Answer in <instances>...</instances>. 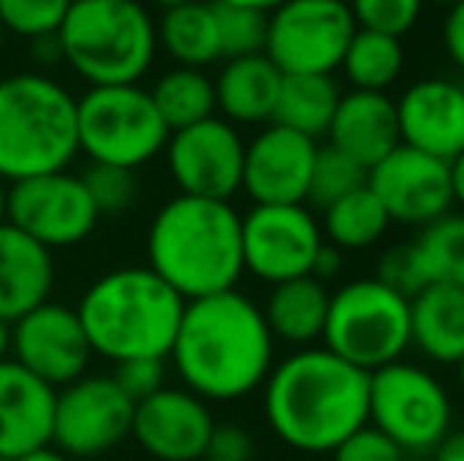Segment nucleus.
I'll use <instances>...</instances> for the list:
<instances>
[{
  "mask_svg": "<svg viewBox=\"0 0 464 461\" xmlns=\"http://www.w3.org/2000/svg\"><path fill=\"white\" fill-rule=\"evenodd\" d=\"M323 348L372 373L411 348V301L376 278H354L329 294Z\"/></svg>",
  "mask_w": 464,
  "mask_h": 461,
  "instance_id": "0eeeda50",
  "label": "nucleus"
},
{
  "mask_svg": "<svg viewBox=\"0 0 464 461\" xmlns=\"http://www.w3.org/2000/svg\"><path fill=\"white\" fill-rule=\"evenodd\" d=\"M215 4H234V6H250V10L272 13V10H278L281 4H287V0H215Z\"/></svg>",
  "mask_w": 464,
  "mask_h": 461,
  "instance_id": "49530a36",
  "label": "nucleus"
},
{
  "mask_svg": "<svg viewBox=\"0 0 464 461\" xmlns=\"http://www.w3.org/2000/svg\"><path fill=\"white\" fill-rule=\"evenodd\" d=\"M253 456V439L244 427L237 424H215L212 439H208L206 458L218 461H250Z\"/></svg>",
  "mask_w": 464,
  "mask_h": 461,
  "instance_id": "ea45409f",
  "label": "nucleus"
},
{
  "mask_svg": "<svg viewBox=\"0 0 464 461\" xmlns=\"http://www.w3.org/2000/svg\"><path fill=\"white\" fill-rule=\"evenodd\" d=\"M338 70H344L351 89H361V92H389L404 70L401 38L357 29Z\"/></svg>",
  "mask_w": 464,
  "mask_h": 461,
  "instance_id": "7c9ffc66",
  "label": "nucleus"
},
{
  "mask_svg": "<svg viewBox=\"0 0 464 461\" xmlns=\"http://www.w3.org/2000/svg\"><path fill=\"white\" fill-rule=\"evenodd\" d=\"M155 101V111L161 114L165 127L184 130L193 123L215 117V82L206 70L193 67H171L155 80V86L149 89Z\"/></svg>",
  "mask_w": 464,
  "mask_h": 461,
  "instance_id": "c85d7f7f",
  "label": "nucleus"
},
{
  "mask_svg": "<svg viewBox=\"0 0 464 461\" xmlns=\"http://www.w3.org/2000/svg\"><path fill=\"white\" fill-rule=\"evenodd\" d=\"M411 345L427 360L455 367L464 357V288L427 284L411 297Z\"/></svg>",
  "mask_w": 464,
  "mask_h": 461,
  "instance_id": "b1692460",
  "label": "nucleus"
},
{
  "mask_svg": "<svg viewBox=\"0 0 464 461\" xmlns=\"http://www.w3.org/2000/svg\"><path fill=\"white\" fill-rule=\"evenodd\" d=\"M401 461H430V456H404Z\"/></svg>",
  "mask_w": 464,
  "mask_h": 461,
  "instance_id": "5fc2aeb1",
  "label": "nucleus"
},
{
  "mask_svg": "<svg viewBox=\"0 0 464 461\" xmlns=\"http://www.w3.org/2000/svg\"><path fill=\"white\" fill-rule=\"evenodd\" d=\"M82 184L92 197L98 216H121L136 203V193H140L136 171L114 165H89L82 174Z\"/></svg>",
  "mask_w": 464,
  "mask_h": 461,
  "instance_id": "c9c22d12",
  "label": "nucleus"
},
{
  "mask_svg": "<svg viewBox=\"0 0 464 461\" xmlns=\"http://www.w3.org/2000/svg\"><path fill=\"white\" fill-rule=\"evenodd\" d=\"M357 25L344 0H287L269 13L266 57L281 73L332 76Z\"/></svg>",
  "mask_w": 464,
  "mask_h": 461,
  "instance_id": "9d476101",
  "label": "nucleus"
},
{
  "mask_svg": "<svg viewBox=\"0 0 464 461\" xmlns=\"http://www.w3.org/2000/svg\"><path fill=\"white\" fill-rule=\"evenodd\" d=\"M54 395L57 389L32 376L13 357L0 360V461L51 443Z\"/></svg>",
  "mask_w": 464,
  "mask_h": 461,
  "instance_id": "aec40b11",
  "label": "nucleus"
},
{
  "mask_svg": "<svg viewBox=\"0 0 464 461\" xmlns=\"http://www.w3.org/2000/svg\"><path fill=\"white\" fill-rule=\"evenodd\" d=\"M215 111L234 127L272 123L281 89V70L266 54L225 61L215 76Z\"/></svg>",
  "mask_w": 464,
  "mask_h": 461,
  "instance_id": "5701e85b",
  "label": "nucleus"
},
{
  "mask_svg": "<svg viewBox=\"0 0 464 461\" xmlns=\"http://www.w3.org/2000/svg\"><path fill=\"white\" fill-rule=\"evenodd\" d=\"M155 35H159V48L178 67L206 70L221 61L218 19H215L212 0L168 6L159 23H155Z\"/></svg>",
  "mask_w": 464,
  "mask_h": 461,
  "instance_id": "a878e982",
  "label": "nucleus"
},
{
  "mask_svg": "<svg viewBox=\"0 0 464 461\" xmlns=\"http://www.w3.org/2000/svg\"><path fill=\"white\" fill-rule=\"evenodd\" d=\"M455 379H459V389L464 392V357H461L459 363H455Z\"/></svg>",
  "mask_w": 464,
  "mask_h": 461,
  "instance_id": "8fccbe9b",
  "label": "nucleus"
},
{
  "mask_svg": "<svg viewBox=\"0 0 464 461\" xmlns=\"http://www.w3.org/2000/svg\"><path fill=\"white\" fill-rule=\"evenodd\" d=\"M61 61L89 86H130L159 54L155 19L140 0H73L57 32Z\"/></svg>",
  "mask_w": 464,
  "mask_h": 461,
  "instance_id": "423d86ee",
  "label": "nucleus"
},
{
  "mask_svg": "<svg viewBox=\"0 0 464 461\" xmlns=\"http://www.w3.org/2000/svg\"><path fill=\"white\" fill-rule=\"evenodd\" d=\"M133 408L111 376H80L54 395L51 446L70 458L104 456L130 437Z\"/></svg>",
  "mask_w": 464,
  "mask_h": 461,
  "instance_id": "ddd939ff",
  "label": "nucleus"
},
{
  "mask_svg": "<svg viewBox=\"0 0 464 461\" xmlns=\"http://www.w3.org/2000/svg\"><path fill=\"white\" fill-rule=\"evenodd\" d=\"M323 240V228L306 203L253 206L246 216H240L244 272L269 288L310 275Z\"/></svg>",
  "mask_w": 464,
  "mask_h": 461,
  "instance_id": "f8f14e48",
  "label": "nucleus"
},
{
  "mask_svg": "<svg viewBox=\"0 0 464 461\" xmlns=\"http://www.w3.org/2000/svg\"><path fill=\"white\" fill-rule=\"evenodd\" d=\"M401 146L452 161L464 152V86L446 76H423L395 99Z\"/></svg>",
  "mask_w": 464,
  "mask_h": 461,
  "instance_id": "6ab92c4d",
  "label": "nucleus"
},
{
  "mask_svg": "<svg viewBox=\"0 0 464 461\" xmlns=\"http://www.w3.org/2000/svg\"><path fill=\"white\" fill-rule=\"evenodd\" d=\"M10 354V322L0 320V360H6Z\"/></svg>",
  "mask_w": 464,
  "mask_h": 461,
  "instance_id": "de8ad7c7",
  "label": "nucleus"
},
{
  "mask_svg": "<svg viewBox=\"0 0 464 461\" xmlns=\"http://www.w3.org/2000/svg\"><path fill=\"white\" fill-rule=\"evenodd\" d=\"M6 222V184L0 180V225Z\"/></svg>",
  "mask_w": 464,
  "mask_h": 461,
  "instance_id": "09e8293b",
  "label": "nucleus"
},
{
  "mask_svg": "<svg viewBox=\"0 0 464 461\" xmlns=\"http://www.w3.org/2000/svg\"><path fill=\"white\" fill-rule=\"evenodd\" d=\"M367 187L376 193L392 225L423 228L440 216L452 212V187H449V161L398 146L379 165L370 168Z\"/></svg>",
  "mask_w": 464,
  "mask_h": 461,
  "instance_id": "dca6fc26",
  "label": "nucleus"
},
{
  "mask_svg": "<svg viewBox=\"0 0 464 461\" xmlns=\"http://www.w3.org/2000/svg\"><path fill=\"white\" fill-rule=\"evenodd\" d=\"M370 424L408 456H430L452 430V399L427 367L401 357L370 373Z\"/></svg>",
  "mask_w": 464,
  "mask_h": 461,
  "instance_id": "1a4fd4ad",
  "label": "nucleus"
},
{
  "mask_svg": "<svg viewBox=\"0 0 464 461\" xmlns=\"http://www.w3.org/2000/svg\"><path fill=\"white\" fill-rule=\"evenodd\" d=\"M389 225L392 218L376 199V193L370 187H361V190L332 203L329 209H323L319 228H323L325 244L338 246L342 253H357L376 246L385 237Z\"/></svg>",
  "mask_w": 464,
  "mask_h": 461,
  "instance_id": "cd10ccee",
  "label": "nucleus"
},
{
  "mask_svg": "<svg viewBox=\"0 0 464 461\" xmlns=\"http://www.w3.org/2000/svg\"><path fill=\"white\" fill-rule=\"evenodd\" d=\"M202 461H218V458H202Z\"/></svg>",
  "mask_w": 464,
  "mask_h": 461,
  "instance_id": "6e6d98bb",
  "label": "nucleus"
},
{
  "mask_svg": "<svg viewBox=\"0 0 464 461\" xmlns=\"http://www.w3.org/2000/svg\"><path fill=\"white\" fill-rule=\"evenodd\" d=\"M342 269H344V253L338 250V246H332V244H325V240H323L316 259H313L310 275L316 278V282L325 284V282H332V278L342 275Z\"/></svg>",
  "mask_w": 464,
  "mask_h": 461,
  "instance_id": "79ce46f5",
  "label": "nucleus"
},
{
  "mask_svg": "<svg viewBox=\"0 0 464 461\" xmlns=\"http://www.w3.org/2000/svg\"><path fill=\"white\" fill-rule=\"evenodd\" d=\"M168 357L184 389L202 401H237L256 392L272 373L276 339L263 307L234 288L187 301Z\"/></svg>",
  "mask_w": 464,
  "mask_h": 461,
  "instance_id": "f257e3e1",
  "label": "nucleus"
},
{
  "mask_svg": "<svg viewBox=\"0 0 464 461\" xmlns=\"http://www.w3.org/2000/svg\"><path fill=\"white\" fill-rule=\"evenodd\" d=\"M244 149L240 130L215 114L193 127L174 130L161 155L174 187L184 197L231 203L244 180Z\"/></svg>",
  "mask_w": 464,
  "mask_h": 461,
  "instance_id": "4468645a",
  "label": "nucleus"
},
{
  "mask_svg": "<svg viewBox=\"0 0 464 461\" xmlns=\"http://www.w3.org/2000/svg\"><path fill=\"white\" fill-rule=\"evenodd\" d=\"M357 29L404 38L423 13V0H344Z\"/></svg>",
  "mask_w": 464,
  "mask_h": 461,
  "instance_id": "f704fd0d",
  "label": "nucleus"
},
{
  "mask_svg": "<svg viewBox=\"0 0 464 461\" xmlns=\"http://www.w3.org/2000/svg\"><path fill=\"white\" fill-rule=\"evenodd\" d=\"M325 313H329V288L313 275L272 284L263 303L272 339L294 348H313L323 341Z\"/></svg>",
  "mask_w": 464,
  "mask_h": 461,
  "instance_id": "393cba45",
  "label": "nucleus"
},
{
  "mask_svg": "<svg viewBox=\"0 0 464 461\" xmlns=\"http://www.w3.org/2000/svg\"><path fill=\"white\" fill-rule=\"evenodd\" d=\"M430 461H464V430H449L442 443L430 452Z\"/></svg>",
  "mask_w": 464,
  "mask_h": 461,
  "instance_id": "37998d69",
  "label": "nucleus"
},
{
  "mask_svg": "<svg viewBox=\"0 0 464 461\" xmlns=\"http://www.w3.org/2000/svg\"><path fill=\"white\" fill-rule=\"evenodd\" d=\"M449 187H452V206L464 212V152L449 161Z\"/></svg>",
  "mask_w": 464,
  "mask_h": 461,
  "instance_id": "c03bdc74",
  "label": "nucleus"
},
{
  "mask_svg": "<svg viewBox=\"0 0 464 461\" xmlns=\"http://www.w3.org/2000/svg\"><path fill=\"white\" fill-rule=\"evenodd\" d=\"M212 4H215V0H212ZM215 19H218L221 61L266 54V35H269V13L250 10V6L215 4Z\"/></svg>",
  "mask_w": 464,
  "mask_h": 461,
  "instance_id": "473e14b6",
  "label": "nucleus"
},
{
  "mask_svg": "<svg viewBox=\"0 0 464 461\" xmlns=\"http://www.w3.org/2000/svg\"><path fill=\"white\" fill-rule=\"evenodd\" d=\"M342 101L335 76L323 73H281V89L272 123L287 127L310 139H325L335 108Z\"/></svg>",
  "mask_w": 464,
  "mask_h": 461,
  "instance_id": "bb28decb",
  "label": "nucleus"
},
{
  "mask_svg": "<svg viewBox=\"0 0 464 461\" xmlns=\"http://www.w3.org/2000/svg\"><path fill=\"white\" fill-rule=\"evenodd\" d=\"M80 155L76 95L48 73L0 80V180L67 171Z\"/></svg>",
  "mask_w": 464,
  "mask_h": 461,
  "instance_id": "39448f33",
  "label": "nucleus"
},
{
  "mask_svg": "<svg viewBox=\"0 0 464 461\" xmlns=\"http://www.w3.org/2000/svg\"><path fill=\"white\" fill-rule=\"evenodd\" d=\"M325 146L348 155L351 161L370 171L392 149L401 146L395 99L389 92H361V89L342 92V101L325 133Z\"/></svg>",
  "mask_w": 464,
  "mask_h": 461,
  "instance_id": "412c9836",
  "label": "nucleus"
},
{
  "mask_svg": "<svg viewBox=\"0 0 464 461\" xmlns=\"http://www.w3.org/2000/svg\"><path fill=\"white\" fill-rule=\"evenodd\" d=\"M408 452H401L382 430H376L372 424H363L361 430H354L335 452L332 461H401Z\"/></svg>",
  "mask_w": 464,
  "mask_h": 461,
  "instance_id": "58836bf2",
  "label": "nucleus"
},
{
  "mask_svg": "<svg viewBox=\"0 0 464 461\" xmlns=\"http://www.w3.org/2000/svg\"><path fill=\"white\" fill-rule=\"evenodd\" d=\"M423 4H433V6H446V10H449V6H455V4H459V0H423Z\"/></svg>",
  "mask_w": 464,
  "mask_h": 461,
  "instance_id": "603ef678",
  "label": "nucleus"
},
{
  "mask_svg": "<svg viewBox=\"0 0 464 461\" xmlns=\"http://www.w3.org/2000/svg\"><path fill=\"white\" fill-rule=\"evenodd\" d=\"M146 256L184 301L234 291L244 275L240 212L225 199L178 193L149 222Z\"/></svg>",
  "mask_w": 464,
  "mask_h": 461,
  "instance_id": "7ed1b4c3",
  "label": "nucleus"
},
{
  "mask_svg": "<svg viewBox=\"0 0 464 461\" xmlns=\"http://www.w3.org/2000/svg\"><path fill=\"white\" fill-rule=\"evenodd\" d=\"M442 48H446L449 61L455 70L464 73V0L446 10V23H442Z\"/></svg>",
  "mask_w": 464,
  "mask_h": 461,
  "instance_id": "a19ab883",
  "label": "nucleus"
},
{
  "mask_svg": "<svg viewBox=\"0 0 464 461\" xmlns=\"http://www.w3.org/2000/svg\"><path fill=\"white\" fill-rule=\"evenodd\" d=\"M152 4H159L161 10H168V6H180V4H193V0H152Z\"/></svg>",
  "mask_w": 464,
  "mask_h": 461,
  "instance_id": "3c124183",
  "label": "nucleus"
},
{
  "mask_svg": "<svg viewBox=\"0 0 464 461\" xmlns=\"http://www.w3.org/2000/svg\"><path fill=\"white\" fill-rule=\"evenodd\" d=\"M76 136L89 165L136 171L165 152L171 130L155 111L149 89L130 82V86H89L76 99Z\"/></svg>",
  "mask_w": 464,
  "mask_h": 461,
  "instance_id": "6e6552de",
  "label": "nucleus"
},
{
  "mask_svg": "<svg viewBox=\"0 0 464 461\" xmlns=\"http://www.w3.org/2000/svg\"><path fill=\"white\" fill-rule=\"evenodd\" d=\"M111 379H114L117 386H121V392L136 405V401L149 399V395H155L159 389H165V360H159V357L123 360V363H117Z\"/></svg>",
  "mask_w": 464,
  "mask_h": 461,
  "instance_id": "4c0bfd02",
  "label": "nucleus"
},
{
  "mask_svg": "<svg viewBox=\"0 0 464 461\" xmlns=\"http://www.w3.org/2000/svg\"><path fill=\"white\" fill-rule=\"evenodd\" d=\"M54 288V256L29 234L0 225V320L16 322L42 307Z\"/></svg>",
  "mask_w": 464,
  "mask_h": 461,
  "instance_id": "4be33fe9",
  "label": "nucleus"
},
{
  "mask_svg": "<svg viewBox=\"0 0 464 461\" xmlns=\"http://www.w3.org/2000/svg\"><path fill=\"white\" fill-rule=\"evenodd\" d=\"M215 418L208 405L189 389H159L149 399L136 401L130 437L142 452L159 461H202Z\"/></svg>",
  "mask_w": 464,
  "mask_h": 461,
  "instance_id": "a211bd4d",
  "label": "nucleus"
},
{
  "mask_svg": "<svg viewBox=\"0 0 464 461\" xmlns=\"http://www.w3.org/2000/svg\"><path fill=\"white\" fill-rule=\"evenodd\" d=\"M376 282H382L385 288L398 291L411 301L420 288H427L420 278V269H417V259H414V250L411 244H395L379 256V265H376Z\"/></svg>",
  "mask_w": 464,
  "mask_h": 461,
  "instance_id": "e433bc0d",
  "label": "nucleus"
},
{
  "mask_svg": "<svg viewBox=\"0 0 464 461\" xmlns=\"http://www.w3.org/2000/svg\"><path fill=\"white\" fill-rule=\"evenodd\" d=\"M73 0H0V25L6 35L38 42L61 32Z\"/></svg>",
  "mask_w": 464,
  "mask_h": 461,
  "instance_id": "72a5a7b5",
  "label": "nucleus"
},
{
  "mask_svg": "<svg viewBox=\"0 0 464 461\" xmlns=\"http://www.w3.org/2000/svg\"><path fill=\"white\" fill-rule=\"evenodd\" d=\"M263 408L272 433L294 452L332 456L370 424V373L329 348H297L263 382Z\"/></svg>",
  "mask_w": 464,
  "mask_h": 461,
  "instance_id": "f03ea898",
  "label": "nucleus"
},
{
  "mask_svg": "<svg viewBox=\"0 0 464 461\" xmlns=\"http://www.w3.org/2000/svg\"><path fill=\"white\" fill-rule=\"evenodd\" d=\"M4 48H6V32H4V25H0V54H4Z\"/></svg>",
  "mask_w": 464,
  "mask_h": 461,
  "instance_id": "864d4df0",
  "label": "nucleus"
},
{
  "mask_svg": "<svg viewBox=\"0 0 464 461\" xmlns=\"http://www.w3.org/2000/svg\"><path fill=\"white\" fill-rule=\"evenodd\" d=\"M10 354L51 389H63L86 376L92 360V348L76 310L51 301L10 322Z\"/></svg>",
  "mask_w": 464,
  "mask_h": 461,
  "instance_id": "2eb2a0df",
  "label": "nucleus"
},
{
  "mask_svg": "<svg viewBox=\"0 0 464 461\" xmlns=\"http://www.w3.org/2000/svg\"><path fill=\"white\" fill-rule=\"evenodd\" d=\"M187 301L149 265H123L98 275L80 297L76 316L92 354L111 363L168 360Z\"/></svg>",
  "mask_w": 464,
  "mask_h": 461,
  "instance_id": "20e7f679",
  "label": "nucleus"
},
{
  "mask_svg": "<svg viewBox=\"0 0 464 461\" xmlns=\"http://www.w3.org/2000/svg\"><path fill=\"white\" fill-rule=\"evenodd\" d=\"M367 168L351 161L348 155L335 152L332 146H319L316 161H313L310 190H306V206L310 209H329L332 203L344 199L348 193L367 187Z\"/></svg>",
  "mask_w": 464,
  "mask_h": 461,
  "instance_id": "2f4dec72",
  "label": "nucleus"
},
{
  "mask_svg": "<svg viewBox=\"0 0 464 461\" xmlns=\"http://www.w3.org/2000/svg\"><path fill=\"white\" fill-rule=\"evenodd\" d=\"M316 152V139L278 127V123H266L244 149L240 190L253 199V206L306 203Z\"/></svg>",
  "mask_w": 464,
  "mask_h": 461,
  "instance_id": "f3484780",
  "label": "nucleus"
},
{
  "mask_svg": "<svg viewBox=\"0 0 464 461\" xmlns=\"http://www.w3.org/2000/svg\"><path fill=\"white\" fill-rule=\"evenodd\" d=\"M423 284L464 288V212H446L411 240Z\"/></svg>",
  "mask_w": 464,
  "mask_h": 461,
  "instance_id": "c756f323",
  "label": "nucleus"
},
{
  "mask_svg": "<svg viewBox=\"0 0 464 461\" xmlns=\"http://www.w3.org/2000/svg\"><path fill=\"white\" fill-rule=\"evenodd\" d=\"M13 461H70V456H63L61 449H54V446L48 443V446H42V449H32Z\"/></svg>",
  "mask_w": 464,
  "mask_h": 461,
  "instance_id": "a18cd8bd",
  "label": "nucleus"
},
{
  "mask_svg": "<svg viewBox=\"0 0 464 461\" xmlns=\"http://www.w3.org/2000/svg\"><path fill=\"white\" fill-rule=\"evenodd\" d=\"M98 218L102 216L82 184V174L70 168L6 187V222L51 253L89 240Z\"/></svg>",
  "mask_w": 464,
  "mask_h": 461,
  "instance_id": "9b49d317",
  "label": "nucleus"
}]
</instances>
